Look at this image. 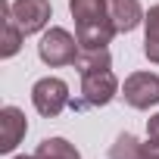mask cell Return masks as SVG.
Wrapping results in <instances>:
<instances>
[{
  "label": "cell",
  "instance_id": "cell-6",
  "mask_svg": "<svg viewBox=\"0 0 159 159\" xmlns=\"http://www.w3.org/2000/svg\"><path fill=\"white\" fill-rule=\"evenodd\" d=\"M50 0H16L13 3V19L22 28V34H38L50 22Z\"/></svg>",
  "mask_w": 159,
  "mask_h": 159
},
{
  "label": "cell",
  "instance_id": "cell-3",
  "mask_svg": "<svg viewBox=\"0 0 159 159\" xmlns=\"http://www.w3.org/2000/svg\"><path fill=\"white\" fill-rule=\"evenodd\" d=\"M78 53H81L78 38H72L66 28H50V31H44V38H41V44H38V56H41L47 66H53V69L72 66V62L78 59Z\"/></svg>",
  "mask_w": 159,
  "mask_h": 159
},
{
  "label": "cell",
  "instance_id": "cell-5",
  "mask_svg": "<svg viewBox=\"0 0 159 159\" xmlns=\"http://www.w3.org/2000/svg\"><path fill=\"white\" fill-rule=\"evenodd\" d=\"M122 97L134 109L156 106L159 103V75H153V72H134V75H128L125 84H122Z\"/></svg>",
  "mask_w": 159,
  "mask_h": 159
},
{
  "label": "cell",
  "instance_id": "cell-14",
  "mask_svg": "<svg viewBox=\"0 0 159 159\" xmlns=\"http://www.w3.org/2000/svg\"><path fill=\"white\" fill-rule=\"evenodd\" d=\"M13 159H38V156H13Z\"/></svg>",
  "mask_w": 159,
  "mask_h": 159
},
{
  "label": "cell",
  "instance_id": "cell-4",
  "mask_svg": "<svg viewBox=\"0 0 159 159\" xmlns=\"http://www.w3.org/2000/svg\"><path fill=\"white\" fill-rule=\"evenodd\" d=\"M31 103H34V109L41 112V116H47V119H53V116H59L72 100H69V84L62 81V78H41V81H34V88H31Z\"/></svg>",
  "mask_w": 159,
  "mask_h": 159
},
{
  "label": "cell",
  "instance_id": "cell-9",
  "mask_svg": "<svg viewBox=\"0 0 159 159\" xmlns=\"http://www.w3.org/2000/svg\"><path fill=\"white\" fill-rule=\"evenodd\" d=\"M106 10H109V19H112L116 31H134L147 19L137 0H106Z\"/></svg>",
  "mask_w": 159,
  "mask_h": 159
},
{
  "label": "cell",
  "instance_id": "cell-10",
  "mask_svg": "<svg viewBox=\"0 0 159 159\" xmlns=\"http://www.w3.org/2000/svg\"><path fill=\"white\" fill-rule=\"evenodd\" d=\"M0 10H3V28H0V31H3V34H0V56L10 59V56L19 53L25 34H22V28L16 25V19H13V3H7V0H3V7H0Z\"/></svg>",
  "mask_w": 159,
  "mask_h": 159
},
{
  "label": "cell",
  "instance_id": "cell-2",
  "mask_svg": "<svg viewBox=\"0 0 159 159\" xmlns=\"http://www.w3.org/2000/svg\"><path fill=\"white\" fill-rule=\"evenodd\" d=\"M112 66V62H109ZM109 66H91L81 69V100H72L75 109L84 106H106L116 94H119V81Z\"/></svg>",
  "mask_w": 159,
  "mask_h": 159
},
{
  "label": "cell",
  "instance_id": "cell-1",
  "mask_svg": "<svg viewBox=\"0 0 159 159\" xmlns=\"http://www.w3.org/2000/svg\"><path fill=\"white\" fill-rule=\"evenodd\" d=\"M69 13L75 19V38L81 50H103L112 41L116 25L109 19L106 0H69Z\"/></svg>",
  "mask_w": 159,
  "mask_h": 159
},
{
  "label": "cell",
  "instance_id": "cell-12",
  "mask_svg": "<svg viewBox=\"0 0 159 159\" xmlns=\"http://www.w3.org/2000/svg\"><path fill=\"white\" fill-rule=\"evenodd\" d=\"M143 22H147V31H143V53H147L150 62L159 66V3L150 7V13H147Z\"/></svg>",
  "mask_w": 159,
  "mask_h": 159
},
{
  "label": "cell",
  "instance_id": "cell-8",
  "mask_svg": "<svg viewBox=\"0 0 159 159\" xmlns=\"http://www.w3.org/2000/svg\"><path fill=\"white\" fill-rule=\"evenodd\" d=\"M109 159H159V143L147 140L140 143L134 134H119L109 147Z\"/></svg>",
  "mask_w": 159,
  "mask_h": 159
},
{
  "label": "cell",
  "instance_id": "cell-13",
  "mask_svg": "<svg viewBox=\"0 0 159 159\" xmlns=\"http://www.w3.org/2000/svg\"><path fill=\"white\" fill-rule=\"evenodd\" d=\"M147 137H150V140H156V143H159V112H156V116H150V119H147Z\"/></svg>",
  "mask_w": 159,
  "mask_h": 159
},
{
  "label": "cell",
  "instance_id": "cell-11",
  "mask_svg": "<svg viewBox=\"0 0 159 159\" xmlns=\"http://www.w3.org/2000/svg\"><path fill=\"white\" fill-rule=\"evenodd\" d=\"M38 159H81V153H78L66 137H44L38 143Z\"/></svg>",
  "mask_w": 159,
  "mask_h": 159
},
{
  "label": "cell",
  "instance_id": "cell-7",
  "mask_svg": "<svg viewBox=\"0 0 159 159\" xmlns=\"http://www.w3.org/2000/svg\"><path fill=\"white\" fill-rule=\"evenodd\" d=\"M25 131H28V122H25V112L19 106L0 109V150L3 153H13L19 147V140L25 137Z\"/></svg>",
  "mask_w": 159,
  "mask_h": 159
}]
</instances>
